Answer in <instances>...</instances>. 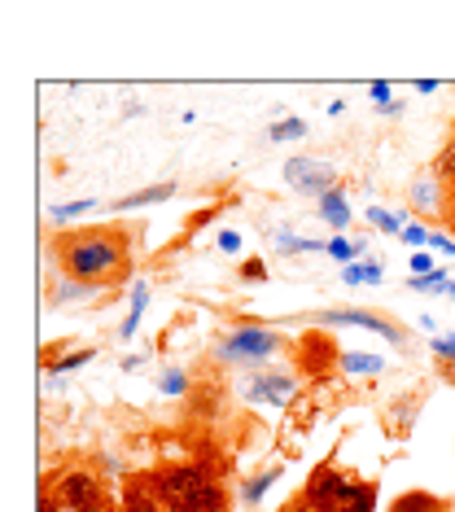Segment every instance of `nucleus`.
Here are the masks:
<instances>
[{"label":"nucleus","mask_w":455,"mask_h":512,"mask_svg":"<svg viewBox=\"0 0 455 512\" xmlns=\"http://www.w3.org/2000/svg\"><path fill=\"white\" fill-rule=\"evenodd\" d=\"M298 136H307V123L302 119H276L267 127V141L272 145H289V141H298Z\"/></svg>","instance_id":"obj_17"},{"label":"nucleus","mask_w":455,"mask_h":512,"mask_svg":"<svg viewBox=\"0 0 455 512\" xmlns=\"http://www.w3.org/2000/svg\"><path fill=\"white\" fill-rule=\"evenodd\" d=\"M442 381H451L455 386V364H442Z\"/></svg>","instance_id":"obj_35"},{"label":"nucleus","mask_w":455,"mask_h":512,"mask_svg":"<svg viewBox=\"0 0 455 512\" xmlns=\"http://www.w3.org/2000/svg\"><path fill=\"white\" fill-rule=\"evenodd\" d=\"M92 206H97V202H92V197H79V202H66V206H53V224H66V219H79V215H88L92 211Z\"/></svg>","instance_id":"obj_21"},{"label":"nucleus","mask_w":455,"mask_h":512,"mask_svg":"<svg viewBox=\"0 0 455 512\" xmlns=\"http://www.w3.org/2000/svg\"><path fill=\"white\" fill-rule=\"evenodd\" d=\"M412 206L420 215H442L451 206V193H447V184H442L434 171L429 176H420L416 184H412Z\"/></svg>","instance_id":"obj_9"},{"label":"nucleus","mask_w":455,"mask_h":512,"mask_svg":"<svg viewBox=\"0 0 455 512\" xmlns=\"http://www.w3.org/2000/svg\"><path fill=\"white\" fill-rule=\"evenodd\" d=\"M145 302H149V285L136 281L132 285V311H127V320H123V342L136 337V324H140V316H145Z\"/></svg>","instance_id":"obj_16"},{"label":"nucleus","mask_w":455,"mask_h":512,"mask_svg":"<svg viewBox=\"0 0 455 512\" xmlns=\"http://www.w3.org/2000/svg\"><path fill=\"white\" fill-rule=\"evenodd\" d=\"M368 219H372V224H377L381 232H390V237H394V232L403 237V228H407V219H403V215H385L381 206H368Z\"/></svg>","instance_id":"obj_22"},{"label":"nucleus","mask_w":455,"mask_h":512,"mask_svg":"<svg viewBox=\"0 0 455 512\" xmlns=\"http://www.w3.org/2000/svg\"><path fill=\"white\" fill-rule=\"evenodd\" d=\"M154 491L167 512H228V495L206 460L162 464L154 473Z\"/></svg>","instance_id":"obj_2"},{"label":"nucleus","mask_w":455,"mask_h":512,"mask_svg":"<svg viewBox=\"0 0 455 512\" xmlns=\"http://www.w3.org/2000/svg\"><path fill=\"white\" fill-rule=\"evenodd\" d=\"M324 254H333V259L342 263V267L359 263V250H355V241H350V237H342V232H337L333 241H324Z\"/></svg>","instance_id":"obj_19"},{"label":"nucleus","mask_w":455,"mask_h":512,"mask_svg":"<svg viewBox=\"0 0 455 512\" xmlns=\"http://www.w3.org/2000/svg\"><path fill=\"white\" fill-rule=\"evenodd\" d=\"M447 224H451V237H455V193H451V206H447Z\"/></svg>","instance_id":"obj_34"},{"label":"nucleus","mask_w":455,"mask_h":512,"mask_svg":"<svg viewBox=\"0 0 455 512\" xmlns=\"http://www.w3.org/2000/svg\"><path fill=\"white\" fill-rule=\"evenodd\" d=\"M276 333L272 329H254V324H245V329H232L224 342H219V359H228V364H263L267 355H276Z\"/></svg>","instance_id":"obj_5"},{"label":"nucleus","mask_w":455,"mask_h":512,"mask_svg":"<svg viewBox=\"0 0 455 512\" xmlns=\"http://www.w3.org/2000/svg\"><path fill=\"white\" fill-rule=\"evenodd\" d=\"M123 512H167L154 491V477H132L123 486Z\"/></svg>","instance_id":"obj_10"},{"label":"nucleus","mask_w":455,"mask_h":512,"mask_svg":"<svg viewBox=\"0 0 455 512\" xmlns=\"http://www.w3.org/2000/svg\"><path fill=\"white\" fill-rule=\"evenodd\" d=\"M429 346H434V359H438V364H455V333H438Z\"/></svg>","instance_id":"obj_24"},{"label":"nucleus","mask_w":455,"mask_h":512,"mask_svg":"<svg viewBox=\"0 0 455 512\" xmlns=\"http://www.w3.org/2000/svg\"><path fill=\"white\" fill-rule=\"evenodd\" d=\"M219 250H224V254H241V232H232V228L219 232Z\"/></svg>","instance_id":"obj_30"},{"label":"nucleus","mask_w":455,"mask_h":512,"mask_svg":"<svg viewBox=\"0 0 455 512\" xmlns=\"http://www.w3.org/2000/svg\"><path fill=\"white\" fill-rule=\"evenodd\" d=\"M429 246L442 250V254H455V237H447V232H434V237H429Z\"/></svg>","instance_id":"obj_31"},{"label":"nucleus","mask_w":455,"mask_h":512,"mask_svg":"<svg viewBox=\"0 0 455 512\" xmlns=\"http://www.w3.org/2000/svg\"><path fill=\"white\" fill-rule=\"evenodd\" d=\"M57 263H62L66 281H79V285H114L127 276L132 267V246L127 237L110 228H92V232H66L57 241Z\"/></svg>","instance_id":"obj_1"},{"label":"nucleus","mask_w":455,"mask_h":512,"mask_svg":"<svg viewBox=\"0 0 455 512\" xmlns=\"http://www.w3.org/2000/svg\"><path fill=\"white\" fill-rule=\"evenodd\" d=\"M320 219L333 228V237H337V232H346V224H350V206H346V193H342V189H333V193H324V197H320Z\"/></svg>","instance_id":"obj_12"},{"label":"nucleus","mask_w":455,"mask_h":512,"mask_svg":"<svg viewBox=\"0 0 455 512\" xmlns=\"http://www.w3.org/2000/svg\"><path fill=\"white\" fill-rule=\"evenodd\" d=\"M276 477H280V469H267V473H259V477H250V482H245V491H241V499H245V504H259V499L272 491Z\"/></svg>","instance_id":"obj_18"},{"label":"nucleus","mask_w":455,"mask_h":512,"mask_svg":"<svg viewBox=\"0 0 455 512\" xmlns=\"http://www.w3.org/2000/svg\"><path fill=\"white\" fill-rule=\"evenodd\" d=\"M158 390H162V394H171V399H175V394L189 390V377H184L180 368H167V372H162V381H158Z\"/></svg>","instance_id":"obj_23"},{"label":"nucleus","mask_w":455,"mask_h":512,"mask_svg":"<svg viewBox=\"0 0 455 512\" xmlns=\"http://www.w3.org/2000/svg\"><path fill=\"white\" fill-rule=\"evenodd\" d=\"M342 281L346 285H381L385 276H381V263L377 259H359V263L342 267Z\"/></svg>","instance_id":"obj_13"},{"label":"nucleus","mask_w":455,"mask_h":512,"mask_svg":"<svg viewBox=\"0 0 455 512\" xmlns=\"http://www.w3.org/2000/svg\"><path fill=\"white\" fill-rule=\"evenodd\" d=\"M175 197V184H149V189H140V193H127L119 197V206L114 211H140V206H158V202H171Z\"/></svg>","instance_id":"obj_11"},{"label":"nucleus","mask_w":455,"mask_h":512,"mask_svg":"<svg viewBox=\"0 0 455 512\" xmlns=\"http://www.w3.org/2000/svg\"><path fill=\"white\" fill-rule=\"evenodd\" d=\"M53 499L66 512H105V486L92 469H66L53 482Z\"/></svg>","instance_id":"obj_4"},{"label":"nucleus","mask_w":455,"mask_h":512,"mask_svg":"<svg viewBox=\"0 0 455 512\" xmlns=\"http://www.w3.org/2000/svg\"><path fill=\"white\" fill-rule=\"evenodd\" d=\"M285 184H289V189H298V193L324 197V193L337 189V171H333V162L302 154V158H289L285 162Z\"/></svg>","instance_id":"obj_6"},{"label":"nucleus","mask_w":455,"mask_h":512,"mask_svg":"<svg viewBox=\"0 0 455 512\" xmlns=\"http://www.w3.org/2000/svg\"><path fill=\"white\" fill-rule=\"evenodd\" d=\"M289 512H377V482H359L329 460L307 477L302 499Z\"/></svg>","instance_id":"obj_3"},{"label":"nucleus","mask_w":455,"mask_h":512,"mask_svg":"<svg viewBox=\"0 0 455 512\" xmlns=\"http://www.w3.org/2000/svg\"><path fill=\"white\" fill-rule=\"evenodd\" d=\"M368 92H372V101H377V106H390V84H385V79H377Z\"/></svg>","instance_id":"obj_32"},{"label":"nucleus","mask_w":455,"mask_h":512,"mask_svg":"<svg viewBox=\"0 0 455 512\" xmlns=\"http://www.w3.org/2000/svg\"><path fill=\"white\" fill-rule=\"evenodd\" d=\"M434 176H438L442 184H451V189H455V136L447 141V149L438 154V162H434Z\"/></svg>","instance_id":"obj_20"},{"label":"nucleus","mask_w":455,"mask_h":512,"mask_svg":"<svg viewBox=\"0 0 455 512\" xmlns=\"http://www.w3.org/2000/svg\"><path fill=\"white\" fill-rule=\"evenodd\" d=\"M92 355H97V351H92V346H84V351H75V355H62V359H57V364H53V377H62V372L79 368V364H88Z\"/></svg>","instance_id":"obj_25"},{"label":"nucleus","mask_w":455,"mask_h":512,"mask_svg":"<svg viewBox=\"0 0 455 512\" xmlns=\"http://www.w3.org/2000/svg\"><path fill=\"white\" fill-rule=\"evenodd\" d=\"M298 381L285 377V372H267V377H250L245 381V399L250 403H267V407H285L294 403Z\"/></svg>","instance_id":"obj_7"},{"label":"nucleus","mask_w":455,"mask_h":512,"mask_svg":"<svg viewBox=\"0 0 455 512\" xmlns=\"http://www.w3.org/2000/svg\"><path fill=\"white\" fill-rule=\"evenodd\" d=\"M320 324H350V329H368V333H381L385 342H403V333L394 329L390 320H381V316H372V311H320L315 316Z\"/></svg>","instance_id":"obj_8"},{"label":"nucleus","mask_w":455,"mask_h":512,"mask_svg":"<svg viewBox=\"0 0 455 512\" xmlns=\"http://www.w3.org/2000/svg\"><path fill=\"white\" fill-rule=\"evenodd\" d=\"M40 512H66L62 504H57V499L53 495H40Z\"/></svg>","instance_id":"obj_33"},{"label":"nucleus","mask_w":455,"mask_h":512,"mask_svg":"<svg viewBox=\"0 0 455 512\" xmlns=\"http://www.w3.org/2000/svg\"><path fill=\"white\" fill-rule=\"evenodd\" d=\"M390 512H447V504L434 495H425V491H407L403 499H394Z\"/></svg>","instance_id":"obj_14"},{"label":"nucleus","mask_w":455,"mask_h":512,"mask_svg":"<svg viewBox=\"0 0 455 512\" xmlns=\"http://www.w3.org/2000/svg\"><path fill=\"white\" fill-rule=\"evenodd\" d=\"M241 281H267L263 259H245V263H241Z\"/></svg>","instance_id":"obj_28"},{"label":"nucleus","mask_w":455,"mask_h":512,"mask_svg":"<svg viewBox=\"0 0 455 512\" xmlns=\"http://www.w3.org/2000/svg\"><path fill=\"white\" fill-rule=\"evenodd\" d=\"M337 364H342V372H350V377H364V372H368V377H377V372L385 368L377 355H359V351H346Z\"/></svg>","instance_id":"obj_15"},{"label":"nucleus","mask_w":455,"mask_h":512,"mask_svg":"<svg viewBox=\"0 0 455 512\" xmlns=\"http://www.w3.org/2000/svg\"><path fill=\"white\" fill-rule=\"evenodd\" d=\"M429 237H434V232H429L425 224H407V228H403V241H407V246H416V250L429 246Z\"/></svg>","instance_id":"obj_27"},{"label":"nucleus","mask_w":455,"mask_h":512,"mask_svg":"<svg viewBox=\"0 0 455 512\" xmlns=\"http://www.w3.org/2000/svg\"><path fill=\"white\" fill-rule=\"evenodd\" d=\"M92 294H97V289H92V285H79V281H70V285H62V289H57V294H53V302H75V298H92Z\"/></svg>","instance_id":"obj_26"},{"label":"nucleus","mask_w":455,"mask_h":512,"mask_svg":"<svg viewBox=\"0 0 455 512\" xmlns=\"http://www.w3.org/2000/svg\"><path fill=\"white\" fill-rule=\"evenodd\" d=\"M412 272H416V276H434L438 267H434V259H429L425 250H416V254H412Z\"/></svg>","instance_id":"obj_29"}]
</instances>
